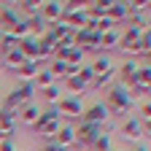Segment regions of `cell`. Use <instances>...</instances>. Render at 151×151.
Wrapping results in <instances>:
<instances>
[{"label": "cell", "mask_w": 151, "mask_h": 151, "mask_svg": "<svg viewBox=\"0 0 151 151\" xmlns=\"http://www.w3.org/2000/svg\"><path fill=\"white\" fill-rule=\"evenodd\" d=\"M27 60H24V54L19 51V49H14V51H8V54H3V65L8 68V70H19Z\"/></svg>", "instance_id": "obj_16"}, {"label": "cell", "mask_w": 151, "mask_h": 151, "mask_svg": "<svg viewBox=\"0 0 151 151\" xmlns=\"http://www.w3.org/2000/svg\"><path fill=\"white\" fill-rule=\"evenodd\" d=\"M43 151H68V148H62V146H57V143L51 140V143H46V146H43Z\"/></svg>", "instance_id": "obj_31"}, {"label": "cell", "mask_w": 151, "mask_h": 151, "mask_svg": "<svg viewBox=\"0 0 151 151\" xmlns=\"http://www.w3.org/2000/svg\"><path fill=\"white\" fill-rule=\"evenodd\" d=\"M127 3H119V0H111V6H108V11H105V16L111 19L113 24H119V22H124L127 19Z\"/></svg>", "instance_id": "obj_13"}, {"label": "cell", "mask_w": 151, "mask_h": 151, "mask_svg": "<svg viewBox=\"0 0 151 151\" xmlns=\"http://www.w3.org/2000/svg\"><path fill=\"white\" fill-rule=\"evenodd\" d=\"M89 148L92 151H111V135H97Z\"/></svg>", "instance_id": "obj_25"}, {"label": "cell", "mask_w": 151, "mask_h": 151, "mask_svg": "<svg viewBox=\"0 0 151 151\" xmlns=\"http://www.w3.org/2000/svg\"><path fill=\"white\" fill-rule=\"evenodd\" d=\"M127 92H129V97H132V100H135V97H140V100H148V86H143V84H138V81L132 84Z\"/></svg>", "instance_id": "obj_26"}, {"label": "cell", "mask_w": 151, "mask_h": 151, "mask_svg": "<svg viewBox=\"0 0 151 151\" xmlns=\"http://www.w3.org/2000/svg\"><path fill=\"white\" fill-rule=\"evenodd\" d=\"M81 62H84V51H81V49H70L65 65H81Z\"/></svg>", "instance_id": "obj_29"}, {"label": "cell", "mask_w": 151, "mask_h": 151, "mask_svg": "<svg viewBox=\"0 0 151 151\" xmlns=\"http://www.w3.org/2000/svg\"><path fill=\"white\" fill-rule=\"evenodd\" d=\"M43 92V100L49 103V105H57V103H60V97H62V94H60V86H46V89H41Z\"/></svg>", "instance_id": "obj_22"}, {"label": "cell", "mask_w": 151, "mask_h": 151, "mask_svg": "<svg viewBox=\"0 0 151 151\" xmlns=\"http://www.w3.org/2000/svg\"><path fill=\"white\" fill-rule=\"evenodd\" d=\"M14 94H16V97H19V103H22V105H27V103H32V94H35V84H19L16 89H14Z\"/></svg>", "instance_id": "obj_19"}, {"label": "cell", "mask_w": 151, "mask_h": 151, "mask_svg": "<svg viewBox=\"0 0 151 151\" xmlns=\"http://www.w3.org/2000/svg\"><path fill=\"white\" fill-rule=\"evenodd\" d=\"M14 73L19 76V78H22V84H27V81L32 84V81H35V76L41 73V62H38V60H27L22 68H19V70H14Z\"/></svg>", "instance_id": "obj_10"}, {"label": "cell", "mask_w": 151, "mask_h": 151, "mask_svg": "<svg viewBox=\"0 0 151 151\" xmlns=\"http://www.w3.org/2000/svg\"><path fill=\"white\" fill-rule=\"evenodd\" d=\"M105 111H108V116L111 113H127L132 108V97H129V92L119 84H113L111 89H105Z\"/></svg>", "instance_id": "obj_1"}, {"label": "cell", "mask_w": 151, "mask_h": 151, "mask_svg": "<svg viewBox=\"0 0 151 151\" xmlns=\"http://www.w3.org/2000/svg\"><path fill=\"white\" fill-rule=\"evenodd\" d=\"M16 113H19V122H22V124H30V127H32V124L38 122V113H41V111H38L35 103H27V105L19 108Z\"/></svg>", "instance_id": "obj_14"}, {"label": "cell", "mask_w": 151, "mask_h": 151, "mask_svg": "<svg viewBox=\"0 0 151 151\" xmlns=\"http://www.w3.org/2000/svg\"><path fill=\"white\" fill-rule=\"evenodd\" d=\"M73 32H76V49H81L84 54H86V51H100V35H97V32H92V30H86V27L73 30Z\"/></svg>", "instance_id": "obj_5"}, {"label": "cell", "mask_w": 151, "mask_h": 151, "mask_svg": "<svg viewBox=\"0 0 151 151\" xmlns=\"http://www.w3.org/2000/svg\"><path fill=\"white\" fill-rule=\"evenodd\" d=\"M16 38L11 35V32H3V38H0V51H3V54H8V51H14L16 49Z\"/></svg>", "instance_id": "obj_24"}, {"label": "cell", "mask_w": 151, "mask_h": 151, "mask_svg": "<svg viewBox=\"0 0 151 151\" xmlns=\"http://www.w3.org/2000/svg\"><path fill=\"white\" fill-rule=\"evenodd\" d=\"M76 76H78V81H81L84 86H89V84H92V78H94V73H92V68H89V65H81Z\"/></svg>", "instance_id": "obj_28"}, {"label": "cell", "mask_w": 151, "mask_h": 151, "mask_svg": "<svg viewBox=\"0 0 151 151\" xmlns=\"http://www.w3.org/2000/svg\"><path fill=\"white\" fill-rule=\"evenodd\" d=\"M24 22H27V30H30V35H35V38L46 35V30H49V24L43 22L41 16H30V19H24Z\"/></svg>", "instance_id": "obj_17"}, {"label": "cell", "mask_w": 151, "mask_h": 151, "mask_svg": "<svg viewBox=\"0 0 151 151\" xmlns=\"http://www.w3.org/2000/svg\"><path fill=\"white\" fill-rule=\"evenodd\" d=\"M19 6H22V11L27 14V19L41 14V0H24V3H19Z\"/></svg>", "instance_id": "obj_23"}, {"label": "cell", "mask_w": 151, "mask_h": 151, "mask_svg": "<svg viewBox=\"0 0 151 151\" xmlns=\"http://www.w3.org/2000/svg\"><path fill=\"white\" fill-rule=\"evenodd\" d=\"M0 151H16L14 140H11V138H6V140H0Z\"/></svg>", "instance_id": "obj_30"}, {"label": "cell", "mask_w": 151, "mask_h": 151, "mask_svg": "<svg viewBox=\"0 0 151 151\" xmlns=\"http://www.w3.org/2000/svg\"><path fill=\"white\" fill-rule=\"evenodd\" d=\"M103 135L100 124H89V122H81V127H76V146L78 148H89L94 143V138Z\"/></svg>", "instance_id": "obj_4"}, {"label": "cell", "mask_w": 151, "mask_h": 151, "mask_svg": "<svg viewBox=\"0 0 151 151\" xmlns=\"http://www.w3.org/2000/svg\"><path fill=\"white\" fill-rule=\"evenodd\" d=\"M138 68H140V62H138V60H124V62H122V65L116 68V78H119V86L129 89L132 84H135Z\"/></svg>", "instance_id": "obj_6"}, {"label": "cell", "mask_w": 151, "mask_h": 151, "mask_svg": "<svg viewBox=\"0 0 151 151\" xmlns=\"http://www.w3.org/2000/svg\"><path fill=\"white\" fill-rule=\"evenodd\" d=\"M135 81H138V84H143V86H148V81H151V65H148V62L138 68V76H135Z\"/></svg>", "instance_id": "obj_27"}, {"label": "cell", "mask_w": 151, "mask_h": 151, "mask_svg": "<svg viewBox=\"0 0 151 151\" xmlns=\"http://www.w3.org/2000/svg\"><path fill=\"white\" fill-rule=\"evenodd\" d=\"M132 151H148V146H146V143H138V146L132 148Z\"/></svg>", "instance_id": "obj_32"}, {"label": "cell", "mask_w": 151, "mask_h": 151, "mask_svg": "<svg viewBox=\"0 0 151 151\" xmlns=\"http://www.w3.org/2000/svg\"><path fill=\"white\" fill-rule=\"evenodd\" d=\"M0 38H3V30H0Z\"/></svg>", "instance_id": "obj_34"}, {"label": "cell", "mask_w": 151, "mask_h": 151, "mask_svg": "<svg viewBox=\"0 0 151 151\" xmlns=\"http://www.w3.org/2000/svg\"><path fill=\"white\" fill-rule=\"evenodd\" d=\"M81 122H89V124H105L108 122V111H105V105L103 103H92V105H86L84 108V113H81Z\"/></svg>", "instance_id": "obj_7"}, {"label": "cell", "mask_w": 151, "mask_h": 151, "mask_svg": "<svg viewBox=\"0 0 151 151\" xmlns=\"http://www.w3.org/2000/svg\"><path fill=\"white\" fill-rule=\"evenodd\" d=\"M16 49L24 54V60H38V38L35 35H27L16 43Z\"/></svg>", "instance_id": "obj_12"}, {"label": "cell", "mask_w": 151, "mask_h": 151, "mask_svg": "<svg viewBox=\"0 0 151 151\" xmlns=\"http://www.w3.org/2000/svg\"><path fill=\"white\" fill-rule=\"evenodd\" d=\"M0 113H3V97H0Z\"/></svg>", "instance_id": "obj_33"}, {"label": "cell", "mask_w": 151, "mask_h": 151, "mask_svg": "<svg viewBox=\"0 0 151 151\" xmlns=\"http://www.w3.org/2000/svg\"><path fill=\"white\" fill-rule=\"evenodd\" d=\"M119 132H122V138H127V140H132V143H143V138H146V129H143V124H140L138 116L124 119L122 127H119ZM146 140H148V138H146Z\"/></svg>", "instance_id": "obj_3"}, {"label": "cell", "mask_w": 151, "mask_h": 151, "mask_svg": "<svg viewBox=\"0 0 151 151\" xmlns=\"http://www.w3.org/2000/svg\"><path fill=\"white\" fill-rule=\"evenodd\" d=\"M54 143L68 148V151L76 148V127L73 124H60V129H57V135H54Z\"/></svg>", "instance_id": "obj_9"}, {"label": "cell", "mask_w": 151, "mask_h": 151, "mask_svg": "<svg viewBox=\"0 0 151 151\" xmlns=\"http://www.w3.org/2000/svg\"><path fill=\"white\" fill-rule=\"evenodd\" d=\"M89 68H92V73H94V76H103V73H108V70H113V62L108 60V57H105V54H97V60H94V62H92Z\"/></svg>", "instance_id": "obj_20"}, {"label": "cell", "mask_w": 151, "mask_h": 151, "mask_svg": "<svg viewBox=\"0 0 151 151\" xmlns=\"http://www.w3.org/2000/svg\"><path fill=\"white\" fill-rule=\"evenodd\" d=\"M19 22V14L14 6H0V30L3 32H11V27Z\"/></svg>", "instance_id": "obj_11"}, {"label": "cell", "mask_w": 151, "mask_h": 151, "mask_svg": "<svg viewBox=\"0 0 151 151\" xmlns=\"http://www.w3.org/2000/svg\"><path fill=\"white\" fill-rule=\"evenodd\" d=\"M119 38H122V32H119L116 27H113V30H108V32H103V35H100V51L119 46Z\"/></svg>", "instance_id": "obj_18"}, {"label": "cell", "mask_w": 151, "mask_h": 151, "mask_svg": "<svg viewBox=\"0 0 151 151\" xmlns=\"http://www.w3.org/2000/svg\"><path fill=\"white\" fill-rule=\"evenodd\" d=\"M54 81H57L54 76H51L49 70H43V68H41V73L35 76V81H32V84H35V89H46V86H54Z\"/></svg>", "instance_id": "obj_21"}, {"label": "cell", "mask_w": 151, "mask_h": 151, "mask_svg": "<svg viewBox=\"0 0 151 151\" xmlns=\"http://www.w3.org/2000/svg\"><path fill=\"white\" fill-rule=\"evenodd\" d=\"M38 16H41L46 24L60 22V16H62V3H60V0H46V3H41V14H38Z\"/></svg>", "instance_id": "obj_8"}, {"label": "cell", "mask_w": 151, "mask_h": 151, "mask_svg": "<svg viewBox=\"0 0 151 151\" xmlns=\"http://www.w3.org/2000/svg\"><path fill=\"white\" fill-rule=\"evenodd\" d=\"M113 84H116V68L108 70V73H103V76H94L89 86H94V89H111Z\"/></svg>", "instance_id": "obj_15"}, {"label": "cell", "mask_w": 151, "mask_h": 151, "mask_svg": "<svg viewBox=\"0 0 151 151\" xmlns=\"http://www.w3.org/2000/svg\"><path fill=\"white\" fill-rule=\"evenodd\" d=\"M57 113H62V116H68V119H81V113H84L81 97H76V94H62L60 103H57Z\"/></svg>", "instance_id": "obj_2"}]
</instances>
